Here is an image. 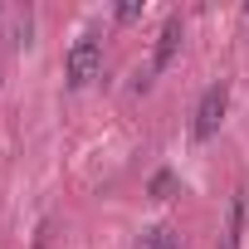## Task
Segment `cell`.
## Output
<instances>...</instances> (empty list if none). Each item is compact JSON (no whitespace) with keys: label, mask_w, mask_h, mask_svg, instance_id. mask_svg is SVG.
<instances>
[{"label":"cell","mask_w":249,"mask_h":249,"mask_svg":"<svg viewBox=\"0 0 249 249\" xmlns=\"http://www.w3.org/2000/svg\"><path fill=\"white\" fill-rule=\"evenodd\" d=\"M225 107H230V88L225 83H210L196 103V122H191V137L196 142H210L220 132V122H225Z\"/></svg>","instance_id":"obj_2"},{"label":"cell","mask_w":249,"mask_h":249,"mask_svg":"<svg viewBox=\"0 0 249 249\" xmlns=\"http://www.w3.org/2000/svg\"><path fill=\"white\" fill-rule=\"evenodd\" d=\"M142 15V0H122V5H117V20H137Z\"/></svg>","instance_id":"obj_7"},{"label":"cell","mask_w":249,"mask_h":249,"mask_svg":"<svg viewBox=\"0 0 249 249\" xmlns=\"http://www.w3.org/2000/svg\"><path fill=\"white\" fill-rule=\"evenodd\" d=\"M171 191H176V176L171 171H157L152 176V200H171Z\"/></svg>","instance_id":"obj_6"},{"label":"cell","mask_w":249,"mask_h":249,"mask_svg":"<svg viewBox=\"0 0 249 249\" xmlns=\"http://www.w3.org/2000/svg\"><path fill=\"white\" fill-rule=\"evenodd\" d=\"M176 49H181V15H166V25L157 35V49H152V73H161L176 59Z\"/></svg>","instance_id":"obj_3"},{"label":"cell","mask_w":249,"mask_h":249,"mask_svg":"<svg viewBox=\"0 0 249 249\" xmlns=\"http://www.w3.org/2000/svg\"><path fill=\"white\" fill-rule=\"evenodd\" d=\"M98 73H103V39L93 30H83L69 44V54H64V83L69 88H88Z\"/></svg>","instance_id":"obj_1"},{"label":"cell","mask_w":249,"mask_h":249,"mask_svg":"<svg viewBox=\"0 0 249 249\" xmlns=\"http://www.w3.org/2000/svg\"><path fill=\"white\" fill-rule=\"evenodd\" d=\"M239 230H244V196L230 200V234H225V249H239Z\"/></svg>","instance_id":"obj_4"},{"label":"cell","mask_w":249,"mask_h":249,"mask_svg":"<svg viewBox=\"0 0 249 249\" xmlns=\"http://www.w3.org/2000/svg\"><path fill=\"white\" fill-rule=\"evenodd\" d=\"M142 244H147V249H181V244H176V234H171L166 225H157V230H147V234H142Z\"/></svg>","instance_id":"obj_5"}]
</instances>
